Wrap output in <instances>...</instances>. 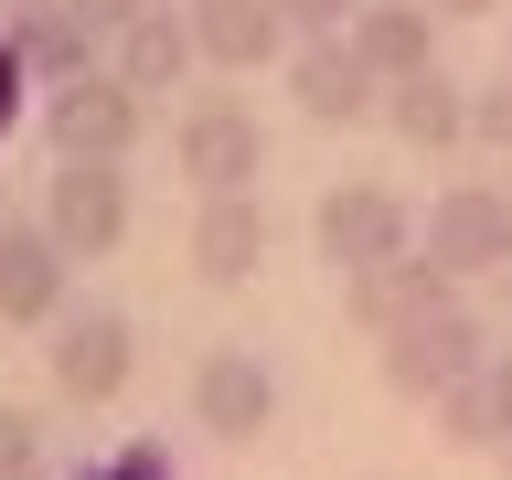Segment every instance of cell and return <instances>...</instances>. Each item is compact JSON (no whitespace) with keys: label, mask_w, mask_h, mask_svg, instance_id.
<instances>
[{"label":"cell","mask_w":512,"mask_h":480,"mask_svg":"<svg viewBox=\"0 0 512 480\" xmlns=\"http://www.w3.org/2000/svg\"><path fill=\"white\" fill-rule=\"evenodd\" d=\"M480 352H491V320H480L470 299H438V310H416L406 331H384L374 374H384V395H406V406H438V395L470 374Z\"/></svg>","instance_id":"1"},{"label":"cell","mask_w":512,"mask_h":480,"mask_svg":"<svg viewBox=\"0 0 512 480\" xmlns=\"http://www.w3.org/2000/svg\"><path fill=\"white\" fill-rule=\"evenodd\" d=\"M43 374H54L64 406H118L128 374H139V331H128V310H107V299H64L54 331H43Z\"/></svg>","instance_id":"2"},{"label":"cell","mask_w":512,"mask_h":480,"mask_svg":"<svg viewBox=\"0 0 512 480\" xmlns=\"http://www.w3.org/2000/svg\"><path fill=\"white\" fill-rule=\"evenodd\" d=\"M150 128V96L128 86L118 64H96L75 86H43V150L54 160H128Z\"/></svg>","instance_id":"3"},{"label":"cell","mask_w":512,"mask_h":480,"mask_svg":"<svg viewBox=\"0 0 512 480\" xmlns=\"http://www.w3.org/2000/svg\"><path fill=\"white\" fill-rule=\"evenodd\" d=\"M310 246H320V267H384V256H406L416 246V203L395 182H331L310 203Z\"/></svg>","instance_id":"4"},{"label":"cell","mask_w":512,"mask_h":480,"mask_svg":"<svg viewBox=\"0 0 512 480\" xmlns=\"http://www.w3.org/2000/svg\"><path fill=\"white\" fill-rule=\"evenodd\" d=\"M288 96H299V118H310V128H374L384 118V75H374V54H363L352 32L288 43Z\"/></svg>","instance_id":"5"},{"label":"cell","mask_w":512,"mask_h":480,"mask_svg":"<svg viewBox=\"0 0 512 480\" xmlns=\"http://www.w3.org/2000/svg\"><path fill=\"white\" fill-rule=\"evenodd\" d=\"M416 246L438 256L448 278H502L512 267V192L502 182H448L438 203H427V224H416Z\"/></svg>","instance_id":"6"},{"label":"cell","mask_w":512,"mask_h":480,"mask_svg":"<svg viewBox=\"0 0 512 480\" xmlns=\"http://www.w3.org/2000/svg\"><path fill=\"white\" fill-rule=\"evenodd\" d=\"M171 160H182L192 192H256L267 128H256V107H235V96H192L182 118H171Z\"/></svg>","instance_id":"7"},{"label":"cell","mask_w":512,"mask_h":480,"mask_svg":"<svg viewBox=\"0 0 512 480\" xmlns=\"http://www.w3.org/2000/svg\"><path fill=\"white\" fill-rule=\"evenodd\" d=\"M267 416H278V374H267L256 342H214L192 363V427H203V438L246 448V438H267Z\"/></svg>","instance_id":"8"},{"label":"cell","mask_w":512,"mask_h":480,"mask_svg":"<svg viewBox=\"0 0 512 480\" xmlns=\"http://www.w3.org/2000/svg\"><path fill=\"white\" fill-rule=\"evenodd\" d=\"M43 224L64 235V256H118L128 246V160H54Z\"/></svg>","instance_id":"9"},{"label":"cell","mask_w":512,"mask_h":480,"mask_svg":"<svg viewBox=\"0 0 512 480\" xmlns=\"http://www.w3.org/2000/svg\"><path fill=\"white\" fill-rule=\"evenodd\" d=\"M64 235L43 214H0V331H54L64 310Z\"/></svg>","instance_id":"10"},{"label":"cell","mask_w":512,"mask_h":480,"mask_svg":"<svg viewBox=\"0 0 512 480\" xmlns=\"http://www.w3.org/2000/svg\"><path fill=\"white\" fill-rule=\"evenodd\" d=\"M182 256H192V278H203V288H246L256 267H267V203H256V192H203Z\"/></svg>","instance_id":"11"},{"label":"cell","mask_w":512,"mask_h":480,"mask_svg":"<svg viewBox=\"0 0 512 480\" xmlns=\"http://www.w3.org/2000/svg\"><path fill=\"white\" fill-rule=\"evenodd\" d=\"M438 299H459V278H448L427 246H406V256H384V267H352L342 278V310H352V331H406L416 310H438Z\"/></svg>","instance_id":"12"},{"label":"cell","mask_w":512,"mask_h":480,"mask_svg":"<svg viewBox=\"0 0 512 480\" xmlns=\"http://www.w3.org/2000/svg\"><path fill=\"white\" fill-rule=\"evenodd\" d=\"M182 11H192V43H203L214 75H256V64H278L299 43L278 0H182Z\"/></svg>","instance_id":"13"},{"label":"cell","mask_w":512,"mask_h":480,"mask_svg":"<svg viewBox=\"0 0 512 480\" xmlns=\"http://www.w3.org/2000/svg\"><path fill=\"white\" fill-rule=\"evenodd\" d=\"M384 128H395L406 150H427V160L459 150V139H470V86H459L448 64H416V75L384 86Z\"/></svg>","instance_id":"14"},{"label":"cell","mask_w":512,"mask_h":480,"mask_svg":"<svg viewBox=\"0 0 512 480\" xmlns=\"http://www.w3.org/2000/svg\"><path fill=\"white\" fill-rule=\"evenodd\" d=\"M0 32H11V54L32 64V86H75V75H96V22L75 11V0H32V11H0Z\"/></svg>","instance_id":"15"},{"label":"cell","mask_w":512,"mask_h":480,"mask_svg":"<svg viewBox=\"0 0 512 480\" xmlns=\"http://www.w3.org/2000/svg\"><path fill=\"white\" fill-rule=\"evenodd\" d=\"M107 43H118L107 64H118L139 96H171L192 64H203V43H192V11H171V0H150V11H139L128 32H107Z\"/></svg>","instance_id":"16"},{"label":"cell","mask_w":512,"mask_h":480,"mask_svg":"<svg viewBox=\"0 0 512 480\" xmlns=\"http://www.w3.org/2000/svg\"><path fill=\"white\" fill-rule=\"evenodd\" d=\"M427 416H438V448H502L512 438V352H480Z\"/></svg>","instance_id":"17"},{"label":"cell","mask_w":512,"mask_h":480,"mask_svg":"<svg viewBox=\"0 0 512 480\" xmlns=\"http://www.w3.org/2000/svg\"><path fill=\"white\" fill-rule=\"evenodd\" d=\"M352 43H363L374 75L395 86L416 64H438V11H427V0H363V11H352Z\"/></svg>","instance_id":"18"},{"label":"cell","mask_w":512,"mask_h":480,"mask_svg":"<svg viewBox=\"0 0 512 480\" xmlns=\"http://www.w3.org/2000/svg\"><path fill=\"white\" fill-rule=\"evenodd\" d=\"M64 480H182V470H171L160 438H118V448H96L86 470H64Z\"/></svg>","instance_id":"19"},{"label":"cell","mask_w":512,"mask_h":480,"mask_svg":"<svg viewBox=\"0 0 512 480\" xmlns=\"http://www.w3.org/2000/svg\"><path fill=\"white\" fill-rule=\"evenodd\" d=\"M32 470H43V427H32V406L0 395V480H32Z\"/></svg>","instance_id":"20"},{"label":"cell","mask_w":512,"mask_h":480,"mask_svg":"<svg viewBox=\"0 0 512 480\" xmlns=\"http://www.w3.org/2000/svg\"><path fill=\"white\" fill-rule=\"evenodd\" d=\"M470 139H480V150H502V160H512V75H491V86L470 96Z\"/></svg>","instance_id":"21"},{"label":"cell","mask_w":512,"mask_h":480,"mask_svg":"<svg viewBox=\"0 0 512 480\" xmlns=\"http://www.w3.org/2000/svg\"><path fill=\"white\" fill-rule=\"evenodd\" d=\"M22 96H43V86H32V64L11 54V32H0V150H11V128H22Z\"/></svg>","instance_id":"22"},{"label":"cell","mask_w":512,"mask_h":480,"mask_svg":"<svg viewBox=\"0 0 512 480\" xmlns=\"http://www.w3.org/2000/svg\"><path fill=\"white\" fill-rule=\"evenodd\" d=\"M278 11H288V32L310 43V32H352V11H363V0H278Z\"/></svg>","instance_id":"23"},{"label":"cell","mask_w":512,"mask_h":480,"mask_svg":"<svg viewBox=\"0 0 512 480\" xmlns=\"http://www.w3.org/2000/svg\"><path fill=\"white\" fill-rule=\"evenodd\" d=\"M75 11H86L96 32H128V22H139V11H150V0H75Z\"/></svg>","instance_id":"24"},{"label":"cell","mask_w":512,"mask_h":480,"mask_svg":"<svg viewBox=\"0 0 512 480\" xmlns=\"http://www.w3.org/2000/svg\"><path fill=\"white\" fill-rule=\"evenodd\" d=\"M427 11H438V22H491L502 0H427Z\"/></svg>","instance_id":"25"},{"label":"cell","mask_w":512,"mask_h":480,"mask_svg":"<svg viewBox=\"0 0 512 480\" xmlns=\"http://www.w3.org/2000/svg\"><path fill=\"white\" fill-rule=\"evenodd\" d=\"M491 299H502V320H512V267H502V278H491Z\"/></svg>","instance_id":"26"},{"label":"cell","mask_w":512,"mask_h":480,"mask_svg":"<svg viewBox=\"0 0 512 480\" xmlns=\"http://www.w3.org/2000/svg\"><path fill=\"white\" fill-rule=\"evenodd\" d=\"M0 11H32V0H0Z\"/></svg>","instance_id":"27"},{"label":"cell","mask_w":512,"mask_h":480,"mask_svg":"<svg viewBox=\"0 0 512 480\" xmlns=\"http://www.w3.org/2000/svg\"><path fill=\"white\" fill-rule=\"evenodd\" d=\"M502 470H512V438H502Z\"/></svg>","instance_id":"28"},{"label":"cell","mask_w":512,"mask_h":480,"mask_svg":"<svg viewBox=\"0 0 512 480\" xmlns=\"http://www.w3.org/2000/svg\"><path fill=\"white\" fill-rule=\"evenodd\" d=\"M502 75H512V54H502Z\"/></svg>","instance_id":"29"},{"label":"cell","mask_w":512,"mask_h":480,"mask_svg":"<svg viewBox=\"0 0 512 480\" xmlns=\"http://www.w3.org/2000/svg\"><path fill=\"white\" fill-rule=\"evenodd\" d=\"M32 480H43V470H32Z\"/></svg>","instance_id":"30"}]
</instances>
